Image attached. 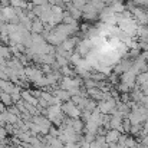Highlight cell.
<instances>
[{
	"label": "cell",
	"instance_id": "6da1fadb",
	"mask_svg": "<svg viewBox=\"0 0 148 148\" xmlns=\"http://www.w3.org/2000/svg\"><path fill=\"white\" fill-rule=\"evenodd\" d=\"M118 135H119V134H118L116 131H112V132H109V134H108V137H106V138H108V141H115V140L118 138Z\"/></svg>",
	"mask_w": 148,
	"mask_h": 148
}]
</instances>
